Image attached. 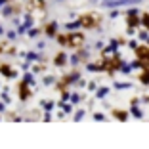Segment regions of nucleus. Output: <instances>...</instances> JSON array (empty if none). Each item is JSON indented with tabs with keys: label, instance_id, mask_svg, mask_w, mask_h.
<instances>
[{
	"label": "nucleus",
	"instance_id": "obj_50",
	"mask_svg": "<svg viewBox=\"0 0 149 149\" xmlns=\"http://www.w3.org/2000/svg\"><path fill=\"white\" fill-rule=\"evenodd\" d=\"M6 46H8V42H2V44H0V54H4V50H6Z\"/></svg>",
	"mask_w": 149,
	"mask_h": 149
},
{
	"label": "nucleus",
	"instance_id": "obj_48",
	"mask_svg": "<svg viewBox=\"0 0 149 149\" xmlns=\"http://www.w3.org/2000/svg\"><path fill=\"white\" fill-rule=\"evenodd\" d=\"M130 105H140V97H132V100H130Z\"/></svg>",
	"mask_w": 149,
	"mask_h": 149
},
{
	"label": "nucleus",
	"instance_id": "obj_40",
	"mask_svg": "<svg viewBox=\"0 0 149 149\" xmlns=\"http://www.w3.org/2000/svg\"><path fill=\"white\" fill-rule=\"evenodd\" d=\"M86 88H88V90H90V92H94V90H96V88H97V82H94V80H90V82L86 84Z\"/></svg>",
	"mask_w": 149,
	"mask_h": 149
},
{
	"label": "nucleus",
	"instance_id": "obj_18",
	"mask_svg": "<svg viewBox=\"0 0 149 149\" xmlns=\"http://www.w3.org/2000/svg\"><path fill=\"white\" fill-rule=\"evenodd\" d=\"M138 80H140L143 86H149V71L141 69V71H140V74H138Z\"/></svg>",
	"mask_w": 149,
	"mask_h": 149
},
{
	"label": "nucleus",
	"instance_id": "obj_32",
	"mask_svg": "<svg viewBox=\"0 0 149 149\" xmlns=\"http://www.w3.org/2000/svg\"><path fill=\"white\" fill-rule=\"evenodd\" d=\"M136 36H138V38L141 40V42H145V40H147V36H149V31H145V29H141L140 33H136Z\"/></svg>",
	"mask_w": 149,
	"mask_h": 149
},
{
	"label": "nucleus",
	"instance_id": "obj_1",
	"mask_svg": "<svg viewBox=\"0 0 149 149\" xmlns=\"http://www.w3.org/2000/svg\"><path fill=\"white\" fill-rule=\"evenodd\" d=\"M79 21H80V27H84V29L90 31V29H100L103 17H101L97 12H88V13H82V15H80Z\"/></svg>",
	"mask_w": 149,
	"mask_h": 149
},
{
	"label": "nucleus",
	"instance_id": "obj_25",
	"mask_svg": "<svg viewBox=\"0 0 149 149\" xmlns=\"http://www.w3.org/2000/svg\"><path fill=\"white\" fill-rule=\"evenodd\" d=\"M29 71H31L33 74H38V73H44V71H46V65H44V63H38V65H33V67H31V69H29Z\"/></svg>",
	"mask_w": 149,
	"mask_h": 149
},
{
	"label": "nucleus",
	"instance_id": "obj_20",
	"mask_svg": "<svg viewBox=\"0 0 149 149\" xmlns=\"http://www.w3.org/2000/svg\"><path fill=\"white\" fill-rule=\"evenodd\" d=\"M118 73H123V74H130L132 73V67H130V63L128 61H120V67H118Z\"/></svg>",
	"mask_w": 149,
	"mask_h": 149
},
{
	"label": "nucleus",
	"instance_id": "obj_36",
	"mask_svg": "<svg viewBox=\"0 0 149 149\" xmlns=\"http://www.w3.org/2000/svg\"><path fill=\"white\" fill-rule=\"evenodd\" d=\"M4 52L8 54V56H15V54H17V48H15V46H6Z\"/></svg>",
	"mask_w": 149,
	"mask_h": 149
},
{
	"label": "nucleus",
	"instance_id": "obj_12",
	"mask_svg": "<svg viewBox=\"0 0 149 149\" xmlns=\"http://www.w3.org/2000/svg\"><path fill=\"white\" fill-rule=\"evenodd\" d=\"M54 38L57 40V44H59V46H63V48H67V44H69V31H67V33H61V35L57 33V35L54 36Z\"/></svg>",
	"mask_w": 149,
	"mask_h": 149
},
{
	"label": "nucleus",
	"instance_id": "obj_34",
	"mask_svg": "<svg viewBox=\"0 0 149 149\" xmlns=\"http://www.w3.org/2000/svg\"><path fill=\"white\" fill-rule=\"evenodd\" d=\"M94 120H97V123H105L107 117L103 113H94Z\"/></svg>",
	"mask_w": 149,
	"mask_h": 149
},
{
	"label": "nucleus",
	"instance_id": "obj_44",
	"mask_svg": "<svg viewBox=\"0 0 149 149\" xmlns=\"http://www.w3.org/2000/svg\"><path fill=\"white\" fill-rule=\"evenodd\" d=\"M126 35L128 36H136V29H134V27H126Z\"/></svg>",
	"mask_w": 149,
	"mask_h": 149
},
{
	"label": "nucleus",
	"instance_id": "obj_53",
	"mask_svg": "<svg viewBox=\"0 0 149 149\" xmlns=\"http://www.w3.org/2000/svg\"><path fill=\"white\" fill-rule=\"evenodd\" d=\"M6 2H8V0H0V8H2V6H4Z\"/></svg>",
	"mask_w": 149,
	"mask_h": 149
},
{
	"label": "nucleus",
	"instance_id": "obj_46",
	"mask_svg": "<svg viewBox=\"0 0 149 149\" xmlns=\"http://www.w3.org/2000/svg\"><path fill=\"white\" fill-rule=\"evenodd\" d=\"M74 84H77V86H79V88H84V86H86V80H84L82 77H80V79L77 80V82H74Z\"/></svg>",
	"mask_w": 149,
	"mask_h": 149
},
{
	"label": "nucleus",
	"instance_id": "obj_39",
	"mask_svg": "<svg viewBox=\"0 0 149 149\" xmlns=\"http://www.w3.org/2000/svg\"><path fill=\"white\" fill-rule=\"evenodd\" d=\"M118 15H120V10H118V8H115V10H111V13H109V17H111V19H115V17H118Z\"/></svg>",
	"mask_w": 149,
	"mask_h": 149
},
{
	"label": "nucleus",
	"instance_id": "obj_43",
	"mask_svg": "<svg viewBox=\"0 0 149 149\" xmlns=\"http://www.w3.org/2000/svg\"><path fill=\"white\" fill-rule=\"evenodd\" d=\"M44 123H50V120H52V113H50V111H44Z\"/></svg>",
	"mask_w": 149,
	"mask_h": 149
},
{
	"label": "nucleus",
	"instance_id": "obj_14",
	"mask_svg": "<svg viewBox=\"0 0 149 149\" xmlns=\"http://www.w3.org/2000/svg\"><path fill=\"white\" fill-rule=\"evenodd\" d=\"M126 27H134V29H138L140 25V15H126Z\"/></svg>",
	"mask_w": 149,
	"mask_h": 149
},
{
	"label": "nucleus",
	"instance_id": "obj_19",
	"mask_svg": "<svg viewBox=\"0 0 149 149\" xmlns=\"http://www.w3.org/2000/svg\"><path fill=\"white\" fill-rule=\"evenodd\" d=\"M128 113L132 115V117H136V118H143V111L140 109L138 105H130V109H128Z\"/></svg>",
	"mask_w": 149,
	"mask_h": 149
},
{
	"label": "nucleus",
	"instance_id": "obj_31",
	"mask_svg": "<svg viewBox=\"0 0 149 149\" xmlns=\"http://www.w3.org/2000/svg\"><path fill=\"white\" fill-rule=\"evenodd\" d=\"M69 77H71V80H73V84L77 82V80H79V79H80V73H79V71H77V67H73V71H71V73H69Z\"/></svg>",
	"mask_w": 149,
	"mask_h": 149
},
{
	"label": "nucleus",
	"instance_id": "obj_54",
	"mask_svg": "<svg viewBox=\"0 0 149 149\" xmlns=\"http://www.w3.org/2000/svg\"><path fill=\"white\" fill-rule=\"evenodd\" d=\"M0 35H4V27L0 25Z\"/></svg>",
	"mask_w": 149,
	"mask_h": 149
},
{
	"label": "nucleus",
	"instance_id": "obj_35",
	"mask_svg": "<svg viewBox=\"0 0 149 149\" xmlns=\"http://www.w3.org/2000/svg\"><path fill=\"white\" fill-rule=\"evenodd\" d=\"M140 67L145 71H149V57H143V59H140Z\"/></svg>",
	"mask_w": 149,
	"mask_h": 149
},
{
	"label": "nucleus",
	"instance_id": "obj_21",
	"mask_svg": "<svg viewBox=\"0 0 149 149\" xmlns=\"http://www.w3.org/2000/svg\"><path fill=\"white\" fill-rule=\"evenodd\" d=\"M140 25L143 27L145 31H149V12H145V13L140 15Z\"/></svg>",
	"mask_w": 149,
	"mask_h": 149
},
{
	"label": "nucleus",
	"instance_id": "obj_7",
	"mask_svg": "<svg viewBox=\"0 0 149 149\" xmlns=\"http://www.w3.org/2000/svg\"><path fill=\"white\" fill-rule=\"evenodd\" d=\"M57 29H59V23L57 21H48L44 25V35L48 36V38H54L57 35Z\"/></svg>",
	"mask_w": 149,
	"mask_h": 149
},
{
	"label": "nucleus",
	"instance_id": "obj_55",
	"mask_svg": "<svg viewBox=\"0 0 149 149\" xmlns=\"http://www.w3.org/2000/svg\"><path fill=\"white\" fill-rule=\"evenodd\" d=\"M8 2H13V0H8Z\"/></svg>",
	"mask_w": 149,
	"mask_h": 149
},
{
	"label": "nucleus",
	"instance_id": "obj_4",
	"mask_svg": "<svg viewBox=\"0 0 149 149\" xmlns=\"http://www.w3.org/2000/svg\"><path fill=\"white\" fill-rule=\"evenodd\" d=\"M21 12V6L19 4H13V2H6L2 8H0V13L4 15V17H13V15H19Z\"/></svg>",
	"mask_w": 149,
	"mask_h": 149
},
{
	"label": "nucleus",
	"instance_id": "obj_56",
	"mask_svg": "<svg viewBox=\"0 0 149 149\" xmlns=\"http://www.w3.org/2000/svg\"><path fill=\"white\" fill-rule=\"evenodd\" d=\"M56 2H57V0H56ZM59 2H61V0H59Z\"/></svg>",
	"mask_w": 149,
	"mask_h": 149
},
{
	"label": "nucleus",
	"instance_id": "obj_51",
	"mask_svg": "<svg viewBox=\"0 0 149 149\" xmlns=\"http://www.w3.org/2000/svg\"><path fill=\"white\" fill-rule=\"evenodd\" d=\"M96 48H100V50L103 48V40H97V42H96Z\"/></svg>",
	"mask_w": 149,
	"mask_h": 149
},
{
	"label": "nucleus",
	"instance_id": "obj_27",
	"mask_svg": "<svg viewBox=\"0 0 149 149\" xmlns=\"http://www.w3.org/2000/svg\"><path fill=\"white\" fill-rule=\"evenodd\" d=\"M42 84H44V86H54V84H56V77H52V74H46V77L42 79Z\"/></svg>",
	"mask_w": 149,
	"mask_h": 149
},
{
	"label": "nucleus",
	"instance_id": "obj_33",
	"mask_svg": "<svg viewBox=\"0 0 149 149\" xmlns=\"http://www.w3.org/2000/svg\"><path fill=\"white\" fill-rule=\"evenodd\" d=\"M124 13H126V15H140V10H138L136 6H130V8H128Z\"/></svg>",
	"mask_w": 149,
	"mask_h": 149
},
{
	"label": "nucleus",
	"instance_id": "obj_38",
	"mask_svg": "<svg viewBox=\"0 0 149 149\" xmlns=\"http://www.w3.org/2000/svg\"><path fill=\"white\" fill-rule=\"evenodd\" d=\"M69 97H71V92H69V90H63V92H61V100H59V101H69Z\"/></svg>",
	"mask_w": 149,
	"mask_h": 149
},
{
	"label": "nucleus",
	"instance_id": "obj_41",
	"mask_svg": "<svg viewBox=\"0 0 149 149\" xmlns=\"http://www.w3.org/2000/svg\"><path fill=\"white\" fill-rule=\"evenodd\" d=\"M19 67H21V71H29V69H31V61H27V59H25Z\"/></svg>",
	"mask_w": 149,
	"mask_h": 149
},
{
	"label": "nucleus",
	"instance_id": "obj_5",
	"mask_svg": "<svg viewBox=\"0 0 149 149\" xmlns=\"http://www.w3.org/2000/svg\"><path fill=\"white\" fill-rule=\"evenodd\" d=\"M17 92H19V100H21V101H27L29 97L33 96L31 86H29L27 82H23V80H19V84H17Z\"/></svg>",
	"mask_w": 149,
	"mask_h": 149
},
{
	"label": "nucleus",
	"instance_id": "obj_22",
	"mask_svg": "<svg viewBox=\"0 0 149 149\" xmlns=\"http://www.w3.org/2000/svg\"><path fill=\"white\" fill-rule=\"evenodd\" d=\"M65 29H67V31H79V29H80V21H79V19H74V21H69V23H65Z\"/></svg>",
	"mask_w": 149,
	"mask_h": 149
},
{
	"label": "nucleus",
	"instance_id": "obj_10",
	"mask_svg": "<svg viewBox=\"0 0 149 149\" xmlns=\"http://www.w3.org/2000/svg\"><path fill=\"white\" fill-rule=\"evenodd\" d=\"M134 54H136L138 59H143V57H149V46L147 44H138V48L134 50Z\"/></svg>",
	"mask_w": 149,
	"mask_h": 149
},
{
	"label": "nucleus",
	"instance_id": "obj_37",
	"mask_svg": "<svg viewBox=\"0 0 149 149\" xmlns=\"http://www.w3.org/2000/svg\"><path fill=\"white\" fill-rule=\"evenodd\" d=\"M130 67H132V71H138V69H141V67H140V59L136 57L134 61H130Z\"/></svg>",
	"mask_w": 149,
	"mask_h": 149
},
{
	"label": "nucleus",
	"instance_id": "obj_3",
	"mask_svg": "<svg viewBox=\"0 0 149 149\" xmlns=\"http://www.w3.org/2000/svg\"><path fill=\"white\" fill-rule=\"evenodd\" d=\"M143 0H103V8H109V10H115V8H120V6H136V4H141Z\"/></svg>",
	"mask_w": 149,
	"mask_h": 149
},
{
	"label": "nucleus",
	"instance_id": "obj_42",
	"mask_svg": "<svg viewBox=\"0 0 149 149\" xmlns=\"http://www.w3.org/2000/svg\"><path fill=\"white\" fill-rule=\"evenodd\" d=\"M126 44H128V48H132V50H136V48H138V40H136V38H134V40H128Z\"/></svg>",
	"mask_w": 149,
	"mask_h": 149
},
{
	"label": "nucleus",
	"instance_id": "obj_16",
	"mask_svg": "<svg viewBox=\"0 0 149 149\" xmlns=\"http://www.w3.org/2000/svg\"><path fill=\"white\" fill-rule=\"evenodd\" d=\"M94 94H96V100H103V97L109 94V88L107 86H97L96 90H94Z\"/></svg>",
	"mask_w": 149,
	"mask_h": 149
},
{
	"label": "nucleus",
	"instance_id": "obj_26",
	"mask_svg": "<svg viewBox=\"0 0 149 149\" xmlns=\"http://www.w3.org/2000/svg\"><path fill=\"white\" fill-rule=\"evenodd\" d=\"M84 115H86V109H77V111H74L73 120H74V123H80V120L84 118Z\"/></svg>",
	"mask_w": 149,
	"mask_h": 149
},
{
	"label": "nucleus",
	"instance_id": "obj_29",
	"mask_svg": "<svg viewBox=\"0 0 149 149\" xmlns=\"http://www.w3.org/2000/svg\"><path fill=\"white\" fill-rule=\"evenodd\" d=\"M4 36L8 40H15L19 35H17V31H15V29H10V31H4Z\"/></svg>",
	"mask_w": 149,
	"mask_h": 149
},
{
	"label": "nucleus",
	"instance_id": "obj_57",
	"mask_svg": "<svg viewBox=\"0 0 149 149\" xmlns=\"http://www.w3.org/2000/svg\"><path fill=\"white\" fill-rule=\"evenodd\" d=\"M0 118H2V117H0Z\"/></svg>",
	"mask_w": 149,
	"mask_h": 149
},
{
	"label": "nucleus",
	"instance_id": "obj_28",
	"mask_svg": "<svg viewBox=\"0 0 149 149\" xmlns=\"http://www.w3.org/2000/svg\"><path fill=\"white\" fill-rule=\"evenodd\" d=\"M40 105H42V109H44V111H50V113H52L54 107H56V101H42Z\"/></svg>",
	"mask_w": 149,
	"mask_h": 149
},
{
	"label": "nucleus",
	"instance_id": "obj_6",
	"mask_svg": "<svg viewBox=\"0 0 149 149\" xmlns=\"http://www.w3.org/2000/svg\"><path fill=\"white\" fill-rule=\"evenodd\" d=\"M0 74L6 77V79H17L19 77V73L15 69H12L10 63H0Z\"/></svg>",
	"mask_w": 149,
	"mask_h": 149
},
{
	"label": "nucleus",
	"instance_id": "obj_17",
	"mask_svg": "<svg viewBox=\"0 0 149 149\" xmlns=\"http://www.w3.org/2000/svg\"><path fill=\"white\" fill-rule=\"evenodd\" d=\"M40 33H42V27H31V29H27V36L29 38H38Z\"/></svg>",
	"mask_w": 149,
	"mask_h": 149
},
{
	"label": "nucleus",
	"instance_id": "obj_11",
	"mask_svg": "<svg viewBox=\"0 0 149 149\" xmlns=\"http://www.w3.org/2000/svg\"><path fill=\"white\" fill-rule=\"evenodd\" d=\"M86 100V96H84V94H79V92H71V97H69V103L71 105H79L80 101H84Z\"/></svg>",
	"mask_w": 149,
	"mask_h": 149
},
{
	"label": "nucleus",
	"instance_id": "obj_9",
	"mask_svg": "<svg viewBox=\"0 0 149 149\" xmlns=\"http://www.w3.org/2000/svg\"><path fill=\"white\" fill-rule=\"evenodd\" d=\"M111 117L117 118V120H120V123H126L128 117H130V113L124 111V109H113V111H111Z\"/></svg>",
	"mask_w": 149,
	"mask_h": 149
},
{
	"label": "nucleus",
	"instance_id": "obj_47",
	"mask_svg": "<svg viewBox=\"0 0 149 149\" xmlns=\"http://www.w3.org/2000/svg\"><path fill=\"white\" fill-rule=\"evenodd\" d=\"M36 48L38 50H46V42H44V40H38V42H36Z\"/></svg>",
	"mask_w": 149,
	"mask_h": 149
},
{
	"label": "nucleus",
	"instance_id": "obj_15",
	"mask_svg": "<svg viewBox=\"0 0 149 149\" xmlns=\"http://www.w3.org/2000/svg\"><path fill=\"white\" fill-rule=\"evenodd\" d=\"M74 52H77V56H79L80 61H88V59H90V50L82 48V46H80L79 50H74Z\"/></svg>",
	"mask_w": 149,
	"mask_h": 149
},
{
	"label": "nucleus",
	"instance_id": "obj_23",
	"mask_svg": "<svg viewBox=\"0 0 149 149\" xmlns=\"http://www.w3.org/2000/svg\"><path fill=\"white\" fill-rule=\"evenodd\" d=\"M79 63H80V59H79V56H77V52H74V54H71V56H67V65L77 67Z\"/></svg>",
	"mask_w": 149,
	"mask_h": 149
},
{
	"label": "nucleus",
	"instance_id": "obj_45",
	"mask_svg": "<svg viewBox=\"0 0 149 149\" xmlns=\"http://www.w3.org/2000/svg\"><path fill=\"white\" fill-rule=\"evenodd\" d=\"M126 42H128V40L124 38V36H118V38H117V44H118V46H126Z\"/></svg>",
	"mask_w": 149,
	"mask_h": 149
},
{
	"label": "nucleus",
	"instance_id": "obj_24",
	"mask_svg": "<svg viewBox=\"0 0 149 149\" xmlns=\"http://www.w3.org/2000/svg\"><path fill=\"white\" fill-rule=\"evenodd\" d=\"M113 88H117V90H128V88H132V82H118V80H115Z\"/></svg>",
	"mask_w": 149,
	"mask_h": 149
},
{
	"label": "nucleus",
	"instance_id": "obj_30",
	"mask_svg": "<svg viewBox=\"0 0 149 149\" xmlns=\"http://www.w3.org/2000/svg\"><path fill=\"white\" fill-rule=\"evenodd\" d=\"M0 97H2V101H4L6 105H8V103H12V97H10V94H8V88H4V90H2Z\"/></svg>",
	"mask_w": 149,
	"mask_h": 149
},
{
	"label": "nucleus",
	"instance_id": "obj_13",
	"mask_svg": "<svg viewBox=\"0 0 149 149\" xmlns=\"http://www.w3.org/2000/svg\"><path fill=\"white\" fill-rule=\"evenodd\" d=\"M21 80H23V82H27L29 86H35V84H36V80H35V74H33L31 71H23V77H21Z\"/></svg>",
	"mask_w": 149,
	"mask_h": 149
},
{
	"label": "nucleus",
	"instance_id": "obj_2",
	"mask_svg": "<svg viewBox=\"0 0 149 149\" xmlns=\"http://www.w3.org/2000/svg\"><path fill=\"white\" fill-rule=\"evenodd\" d=\"M86 42V35L82 31H71L69 33V44H67V48H73V50H79L80 46H84Z\"/></svg>",
	"mask_w": 149,
	"mask_h": 149
},
{
	"label": "nucleus",
	"instance_id": "obj_8",
	"mask_svg": "<svg viewBox=\"0 0 149 149\" xmlns=\"http://www.w3.org/2000/svg\"><path fill=\"white\" fill-rule=\"evenodd\" d=\"M54 65L56 67H65L67 65V54L63 52V50H59V52L54 56Z\"/></svg>",
	"mask_w": 149,
	"mask_h": 149
},
{
	"label": "nucleus",
	"instance_id": "obj_49",
	"mask_svg": "<svg viewBox=\"0 0 149 149\" xmlns=\"http://www.w3.org/2000/svg\"><path fill=\"white\" fill-rule=\"evenodd\" d=\"M4 111H6V103H4V101H0V115L4 113Z\"/></svg>",
	"mask_w": 149,
	"mask_h": 149
},
{
	"label": "nucleus",
	"instance_id": "obj_52",
	"mask_svg": "<svg viewBox=\"0 0 149 149\" xmlns=\"http://www.w3.org/2000/svg\"><path fill=\"white\" fill-rule=\"evenodd\" d=\"M141 101H145V103H149V96H143V97H141Z\"/></svg>",
	"mask_w": 149,
	"mask_h": 149
}]
</instances>
